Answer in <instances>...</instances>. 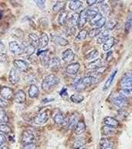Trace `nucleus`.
Returning <instances> with one entry per match:
<instances>
[{"label":"nucleus","instance_id":"nucleus-1","mask_svg":"<svg viewBox=\"0 0 132 149\" xmlns=\"http://www.w3.org/2000/svg\"><path fill=\"white\" fill-rule=\"evenodd\" d=\"M59 82H60V80L58 77H56V76L53 75V74H49L43 78L41 87L43 91H47L51 89L53 87L58 84Z\"/></svg>","mask_w":132,"mask_h":149},{"label":"nucleus","instance_id":"nucleus-2","mask_svg":"<svg viewBox=\"0 0 132 149\" xmlns=\"http://www.w3.org/2000/svg\"><path fill=\"white\" fill-rule=\"evenodd\" d=\"M121 89H132V74L128 73L124 76L121 81Z\"/></svg>","mask_w":132,"mask_h":149},{"label":"nucleus","instance_id":"nucleus-3","mask_svg":"<svg viewBox=\"0 0 132 149\" xmlns=\"http://www.w3.org/2000/svg\"><path fill=\"white\" fill-rule=\"evenodd\" d=\"M35 140V136L31 131H25L22 133V138H21V142L23 145L33 143Z\"/></svg>","mask_w":132,"mask_h":149},{"label":"nucleus","instance_id":"nucleus-4","mask_svg":"<svg viewBox=\"0 0 132 149\" xmlns=\"http://www.w3.org/2000/svg\"><path fill=\"white\" fill-rule=\"evenodd\" d=\"M49 113L47 111H41L40 113H38V115L36 116L34 119V122L38 125H45L46 123L49 120Z\"/></svg>","mask_w":132,"mask_h":149},{"label":"nucleus","instance_id":"nucleus-5","mask_svg":"<svg viewBox=\"0 0 132 149\" xmlns=\"http://www.w3.org/2000/svg\"><path fill=\"white\" fill-rule=\"evenodd\" d=\"M13 90L10 87H3L0 89V97L6 100H10L13 97Z\"/></svg>","mask_w":132,"mask_h":149},{"label":"nucleus","instance_id":"nucleus-6","mask_svg":"<svg viewBox=\"0 0 132 149\" xmlns=\"http://www.w3.org/2000/svg\"><path fill=\"white\" fill-rule=\"evenodd\" d=\"M80 68H81V65H80L79 63H70L66 67L65 71L67 74L75 75V74L78 73Z\"/></svg>","mask_w":132,"mask_h":149},{"label":"nucleus","instance_id":"nucleus-7","mask_svg":"<svg viewBox=\"0 0 132 149\" xmlns=\"http://www.w3.org/2000/svg\"><path fill=\"white\" fill-rule=\"evenodd\" d=\"M9 49L13 54L16 55H19L22 54V47L16 41H12L9 42Z\"/></svg>","mask_w":132,"mask_h":149},{"label":"nucleus","instance_id":"nucleus-8","mask_svg":"<svg viewBox=\"0 0 132 149\" xmlns=\"http://www.w3.org/2000/svg\"><path fill=\"white\" fill-rule=\"evenodd\" d=\"M14 67L19 71H26L29 68V63L22 60H15L13 61Z\"/></svg>","mask_w":132,"mask_h":149},{"label":"nucleus","instance_id":"nucleus-9","mask_svg":"<svg viewBox=\"0 0 132 149\" xmlns=\"http://www.w3.org/2000/svg\"><path fill=\"white\" fill-rule=\"evenodd\" d=\"M60 67V59L58 56H53L50 58L47 67L51 70H56L59 67Z\"/></svg>","mask_w":132,"mask_h":149},{"label":"nucleus","instance_id":"nucleus-10","mask_svg":"<svg viewBox=\"0 0 132 149\" xmlns=\"http://www.w3.org/2000/svg\"><path fill=\"white\" fill-rule=\"evenodd\" d=\"M75 58V54L71 49H67L62 53V60L66 63L73 61Z\"/></svg>","mask_w":132,"mask_h":149},{"label":"nucleus","instance_id":"nucleus-11","mask_svg":"<svg viewBox=\"0 0 132 149\" xmlns=\"http://www.w3.org/2000/svg\"><path fill=\"white\" fill-rule=\"evenodd\" d=\"M104 123L105 124L106 126H108V127H112V128H117V127H119L120 125V123L117 119L112 118V117H106L104 119Z\"/></svg>","mask_w":132,"mask_h":149},{"label":"nucleus","instance_id":"nucleus-12","mask_svg":"<svg viewBox=\"0 0 132 149\" xmlns=\"http://www.w3.org/2000/svg\"><path fill=\"white\" fill-rule=\"evenodd\" d=\"M9 82L13 85L16 84L19 82V72L17 71V70L15 69V68H13L9 71Z\"/></svg>","mask_w":132,"mask_h":149},{"label":"nucleus","instance_id":"nucleus-13","mask_svg":"<svg viewBox=\"0 0 132 149\" xmlns=\"http://www.w3.org/2000/svg\"><path fill=\"white\" fill-rule=\"evenodd\" d=\"M88 21V15H87V11L86 9H83L81 12V13L79 14V20H78V26L79 29H82Z\"/></svg>","mask_w":132,"mask_h":149},{"label":"nucleus","instance_id":"nucleus-14","mask_svg":"<svg viewBox=\"0 0 132 149\" xmlns=\"http://www.w3.org/2000/svg\"><path fill=\"white\" fill-rule=\"evenodd\" d=\"M101 33V35L97 38V42L98 44H104L109 39V36H110V30H108L107 29H104Z\"/></svg>","mask_w":132,"mask_h":149},{"label":"nucleus","instance_id":"nucleus-15","mask_svg":"<svg viewBox=\"0 0 132 149\" xmlns=\"http://www.w3.org/2000/svg\"><path fill=\"white\" fill-rule=\"evenodd\" d=\"M114 104L117 107L122 108L128 105V100H127V98L124 97L123 96L118 95L114 99Z\"/></svg>","mask_w":132,"mask_h":149},{"label":"nucleus","instance_id":"nucleus-16","mask_svg":"<svg viewBox=\"0 0 132 149\" xmlns=\"http://www.w3.org/2000/svg\"><path fill=\"white\" fill-rule=\"evenodd\" d=\"M52 41L61 47H66L69 44V41L59 35H53L52 36Z\"/></svg>","mask_w":132,"mask_h":149},{"label":"nucleus","instance_id":"nucleus-17","mask_svg":"<svg viewBox=\"0 0 132 149\" xmlns=\"http://www.w3.org/2000/svg\"><path fill=\"white\" fill-rule=\"evenodd\" d=\"M98 81V79L97 77H90V76H87L82 78V84H83V87H88L91 86L93 84H95Z\"/></svg>","mask_w":132,"mask_h":149},{"label":"nucleus","instance_id":"nucleus-18","mask_svg":"<svg viewBox=\"0 0 132 149\" xmlns=\"http://www.w3.org/2000/svg\"><path fill=\"white\" fill-rule=\"evenodd\" d=\"M99 149H114L113 144L108 138H104L100 141Z\"/></svg>","mask_w":132,"mask_h":149},{"label":"nucleus","instance_id":"nucleus-19","mask_svg":"<svg viewBox=\"0 0 132 149\" xmlns=\"http://www.w3.org/2000/svg\"><path fill=\"white\" fill-rule=\"evenodd\" d=\"M26 93L22 90H19L18 91L16 92L14 94V100L16 103L18 104H22L26 101Z\"/></svg>","mask_w":132,"mask_h":149},{"label":"nucleus","instance_id":"nucleus-20","mask_svg":"<svg viewBox=\"0 0 132 149\" xmlns=\"http://www.w3.org/2000/svg\"><path fill=\"white\" fill-rule=\"evenodd\" d=\"M101 66H102V60L100 58H97L96 60L90 62L87 65V68L88 70H94L97 69V68H99Z\"/></svg>","mask_w":132,"mask_h":149},{"label":"nucleus","instance_id":"nucleus-21","mask_svg":"<svg viewBox=\"0 0 132 149\" xmlns=\"http://www.w3.org/2000/svg\"><path fill=\"white\" fill-rule=\"evenodd\" d=\"M28 94H29V97L32 99L33 98H36L40 94V90H39V87L36 86V84H32L30 85V87L29 88V91H28Z\"/></svg>","mask_w":132,"mask_h":149},{"label":"nucleus","instance_id":"nucleus-22","mask_svg":"<svg viewBox=\"0 0 132 149\" xmlns=\"http://www.w3.org/2000/svg\"><path fill=\"white\" fill-rule=\"evenodd\" d=\"M68 12L66 10H62L58 16V22L60 26H64L67 24V19H68Z\"/></svg>","mask_w":132,"mask_h":149},{"label":"nucleus","instance_id":"nucleus-23","mask_svg":"<svg viewBox=\"0 0 132 149\" xmlns=\"http://www.w3.org/2000/svg\"><path fill=\"white\" fill-rule=\"evenodd\" d=\"M86 11L88 15V19H89L90 21L93 19L99 13V9L97 6H91V8L86 9Z\"/></svg>","mask_w":132,"mask_h":149},{"label":"nucleus","instance_id":"nucleus-24","mask_svg":"<svg viewBox=\"0 0 132 149\" xmlns=\"http://www.w3.org/2000/svg\"><path fill=\"white\" fill-rule=\"evenodd\" d=\"M53 119L54 122L58 125H63V123L65 121V118L61 112H57V113H54Z\"/></svg>","mask_w":132,"mask_h":149},{"label":"nucleus","instance_id":"nucleus-25","mask_svg":"<svg viewBox=\"0 0 132 149\" xmlns=\"http://www.w3.org/2000/svg\"><path fill=\"white\" fill-rule=\"evenodd\" d=\"M114 42H115V39H114V37L109 38V39H108V40L103 44L102 48H103L104 51H106V52L110 51V49H111L112 47H114Z\"/></svg>","mask_w":132,"mask_h":149},{"label":"nucleus","instance_id":"nucleus-26","mask_svg":"<svg viewBox=\"0 0 132 149\" xmlns=\"http://www.w3.org/2000/svg\"><path fill=\"white\" fill-rule=\"evenodd\" d=\"M83 6V2L80 1V0H73L70 1L69 3V8L70 10L73 11H76L79 9H81Z\"/></svg>","mask_w":132,"mask_h":149},{"label":"nucleus","instance_id":"nucleus-27","mask_svg":"<svg viewBox=\"0 0 132 149\" xmlns=\"http://www.w3.org/2000/svg\"><path fill=\"white\" fill-rule=\"evenodd\" d=\"M73 87L77 91H81L85 89V87H83V84H82V77L76 78L73 83Z\"/></svg>","mask_w":132,"mask_h":149},{"label":"nucleus","instance_id":"nucleus-28","mask_svg":"<svg viewBox=\"0 0 132 149\" xmlns=\"http://www.w3.org/2000/svg\"><path fill=\"white\" fill-rule=\"evenodd\" d=\"M132 27V12L129 13L126 18L125 24H124V32L126 33H129Z\"/></svg>","mask_w":132,"mask_h":149},{"label":"nucleus","instance_id":"nucleus-29","mask_svg":"<svg viewBox=\"0 0 132 149\" xmlns=\"http://www.w3.org/2000/svg\"><path fill=\"white\" fill-rule=\"evenodd\" d=\"M36 48L31 44L26 45L22 48V54H25L26 56H31L35 53Z\"/></svg>","mask_w":132,"mask_h":149},{"label":"nucleus","instance_id":"nucleus-30","mask_svg":"<svg viewBox=\"0 0 132 149\" xmlns=\"http://www.w3.org/2000/svg\"><path fill=\"white\" fill-rule=\"evenodd\" d=\"M29 38L30 40V44L33 45L35 48L40 47V37L36 33L29 34Z\"/></svg>","mask_w":132,"mask_h":149},{"label":"nucleus","instance_id":"nucleus-31","mask_svg":"<svg viewBox=\"0 0 132 149\" xmlns=\"http://www.w3.org/2000/svg\"><path fill=\"white\" fill-rule=\"evenodd\" d=\"M49 42V36L46 33H43L40 36V47L44 48L48 45Z\"/></svg>","mask_w":132,"mask_h":149},{"label":"nucleus","instance_id":"nucleus-32","mask_svg":"<svg viewBox=\"0 0 132 149\" xmlns=\"http://www.w3.org/2000/svg\"><path fill=\"white\" fill-rule=\"evenodd\" d=\"M117 73V70H114V71L112 72L111 74H110V75L109 76V77H108V79L107 80V81H106L105 84H104V90L108 89V88L110 87V85L112 84V83H113V81H114V77H115Z\"/></svg>","mask_w":132,"mask_h":149},{"label":"nucleus","instance_id":"nucleus-33","mask_svg":"<svg viewBox=\"0 0 132 149\" xmlns=\"http://www.w3.org/2000/svg\"><path fill=\"white\" fill-rule=\"evenodd\" d=\"M78 119L76 115H73L69 118V120H68V127H69V130H74V128L76 127L77 123H78Z\"/></svg>","mask_w":132,"mask_h":149},{"label":"nucleus","instance_id":"nucleus-34","mask_svg":"<svg viewBox=\"0 0 132 149\" xmlns=\"http://www.w3.org/2000/svg\"><path fill=\"white\" fill-rule=\"evenodd\" d=\"M86 129V125L85 123L83 122V121H79L77 123V125H76V127L74 128V132L76 134L79 135V134H81L83 132V131H85Z\"/></svg>","mask_w":132,"mask_h":149},{"label":"nucleus","instance_id":"nucleus-35","mask_svg":"<svg viewBox=\"0 0 132 149\" xmlns=\"http://www.w3.org/2000/svg\"><path fill=\"white\" fill-rule=\"evenodd\" d=\"M86 144V141L84 140V138H77L74 141V142L73 143V148L74 149H81V148L83 147V145Z\"/></svg>","mask_w":132,"mask_h":149},{"label":"nucleus","instance_id":"nucleus-36","mask_svg":"<svg viewBox=\"0 0 132 149\" xmlns=\"http://www.w3.org/2000/svg\"><path fill=\"white\" fill-rule=\"evenodd\" d=\"M66 5L65 2H62V1H58V2H56L55 4L53 5V10L54 13H60L62 11V9L64 8Z\"/></svg>","mask_w":132,"mask_h":149},{"label":"nucleus","instance_id":"nucleus-37","mask_svg":"<svg viewBox=\"0 0 132 149\" xmlns=\"http://www.w3.org/2000/svg\"><path fill=\"white\" fill-rule=\"evenodd\" d=\"M102 133H103L104 135L106 136H110L114 135V134L116 133V131L114 128H112V127H108V126H104L102 127Z\"/></svg>","mask_w":132,"mask_h":149},{"label":"nucleus","instance_id":"nucleus-38","mask_svg":"<svg viewBox=\"0 0 132 149\" xmlns=\"http://www.w3.org/2000/svg\"><path fill=\"white\" fill-rule=\"evenodd\" d=\"M102 31V29H98V28H93L90 30L89 32L88 33V36L90 38H94L96 37V36H99L100 33Z\"/></svg>","mask_w":132,"mask_h":149},{"label":"nucleus","instance_id":"nucleus-39","mask_svg":"<svg viewBox=\"0 0 132 149\" xmlns=\"http://www.w3.org/2000/svg\"><path fill=\"white\" fill-rule=\"evenodd\" d=\"M99 56V52L97 51V49H94L90 53H88L85 56L86 60H96L97 57Z\"/></svg>","mask_w":132,"mask_h":149},{"label":"nucleus","instance_id":"nucleus-40","mask_svg":"<svg viewBox=\"0 0 132 149\" xmlns=\"http://www.w3.org/2000/svg\"><path fill=\"white\" fill-rule=\"evenodd\" d=\"M83 100H84V97L83 95H81V94H73L70 97V100L72 102L76 103V104H80Z\"/></svg>","mask_w":132,"mask_h":149},{"label":"nucleus","instance_id":"nucleus-41","mask_svg":"<svg viewBox=\"0 0 132 149\" xmlns=\"http://www.w3.org/2000/svg\"><path fill=\"white\" fill-rule=\"evenodd\" d=\"M0 132L2 134H9L12 132L11 127L6 125V124H1L0 125Z\"/></svg>","mask_w":132,"mask_h":149},{"label":"nucleus","instance_id":"nucleus-42","mask_svg":"<svg viewBox=\"0 0 132 149\" xmlns=\"http://www.w3.org/2000/svg\"><path fill=\"white\" fill-rule=\"evenodd\" d=\"M120 95L123 96L125 98L131 97H132V89H121Z\"/></svg>","mask_w":132,"mask_h":149},{"label":"nucleus","instance_id":"nucleus-43","mask_svg":"<svg viewBox=\"0 0 132 149\" xmlns=\"http://www.w3.org/2000/svg\"><path fill=\"white\" fill-rule=\"evenodd\" d=\"M78 20H79V13H74L72 15L69 19V22L71 23L72 26H75L78 25Z\"/></svg>","mask_w":132,"mask_h":149},{"label":"nucleus","instance_id":"nucleus-44","mask_svg":"<svg viewBox=\"0 0 132 149\" xmlns=\"http://www.w3.org/2000/svg\"><path fill=\"white\" fill-rule=\"evenodd\" d=\"M88 36V31L85 29H82L79 32L78 34L76 35V40H85L86 37Z\"/></svg>","mask_w":132,"mask_h":149},{"label":"nucleus","instance_id":"nucleus-45","mask_svg":"<svg viewBox=\"0 0 132 149\" xmlns=\"http://www.w3.org/2000/svg\"><path fill=\"white\" fill-rule=\"evenodd\" d=\"M8 121H9V118H8L6 113L4 111L0 110V123L6 124Z\"/></svg>","mask_w":132,"mask_h":149},{"label":"nucleus","instance_id":"nucleus-46","mask_svg":"<svg viewBox=\"0 0 132 149\" xmlns=\"http://www.w3.org/2000/svg\"><path fill=\"white\" fill-rule=\"evenodd\" d=\"M102 18H103V15L101 13H98L94 19H91L90 21V23L91 26H95V25H96Z\"/></svg>","mask_w":132,"mask_h":149},{"label":"nucleus","instance_id":"nucleus-47","mask_svg":"<svg viewBox=\"0 0 132 149\" xmlns=\"http://www.w3.org/2000/svg\"><path fill=\"white\" fill-rule=\"evenodd\" d=\"M117 22L114 21V20H109L108 22H106L105 27L106 29H108V30H112L113 29H114V27L116 26Z\"/></svg>","mask_w":132,"mask_h":149},{"label":"nucleus","instance_id":"nucleus-48","mask_svg":"<svg viewBox=\"0 0 132 149\" xmlns=\"http://www.w3.org/2000/svg\"><path fill=\"white\" fill-rule=\"evenodd\" d=\"M106 22H107V20H106V18H104V17H103V18L101 19L100 21H99L94 26H95V28H98V29H102V27L104 26L106 24Z\"/></svg>","mask_w":132,"mask_h":149},{"label":"nucleus","instance_id":"nucleus-49","mask_svg":"<svg viewBox=\"0 0 132 149\" xmlns=\"http://www.w3.org/2000/svg\"><path fill=\"white\" fill-rule=\"evenodd\" d=\"M101 9L102 13L104 14H107L109 11V6H108V3H106V2H104L102 3L101 6Z\"/></svg>","mask_w":132,"mask_h":149},{"label":"nucleus","instance_id":"nucleus-50","mask_svg":"<svg viewBox=\"0 0 132 149\" xmlns=\"http://www.w3.org/2000/svg\"><path fill=\"white\" fill-rule=\"evenodd\" d=\"M37 146L36 144L34 143H30V144H27V145H24L22 149H36Z\"/></svg>","mask_w":132,"mask_h":149},{"label":"nucleus","instance_id":"nucleus-51","mask_svg":"<svg viewBox=\"0 0 132 149\" xmlns=\"http://www.w3.org/2000/svg\"><path fill=\"white\" fill-rule=\"evenodd\" d=\"M113 52L112 51H108L107 55H106V60H107V62L110 63L111 62L112 60H113V58H114V56H113Z\"/></svg>","mask_w":132,"mask_h":149},{"label":"nucleus","instance_id":"nucleus-52","mask_svg":"<svg viewBox=\"0 0 132 149\" xmlns=\"http://www.w3.org/2000/svg\"><path fill=\"white\" fill-rule=\"evenodd\" d=\"M8 103L6 100L0 97V108H5V107H8Z\"/></svg>","mask_w":132,"mask_h":149},{"label":"nucleus","instance_id":"nucleus-53","mask_svg":"<svg viewBox=\"0 0 132 149\" xmlns=\"http://www.w3.org/2000/svg\"><path fill=\"white\" fill-rule=\"evenodd\" d=\"M6 142V138L3 134H0V147L4 145L5 143Z\"/></svg>","mask_w":132,"mask_h":149},{"label":"nucleus","instance_id":"nucleus-54","mask_svg":"<svg viewBox=\"0 0 132 149\" xmlns=\"http://www.w3.org/2000/svg\"><path fill=\"white\" fill-rule=\"evenodd\" d=\"M35 2H36V4L40 8H41V9L44 6L45 1H43V0H38V1H35Z\"/></svg>","mask_w":132,"mask_h":149},{"label":"nucleus","instance_id":"nucleus-55","mask_svg":"<svg viewBox=\"0 0 132 149\" xmlns=\"http://www.w3.org/2000/svg\"><path fill=\"white\" fill-rule=\"evenodd\" d=\"M96 3H97V1H96V0H88L87 1V4L89 6H94Z\"/></svg>","mask_w":132,"mask_h":149},{"label":"nucleus","instance_id":"nucleus-56","mask_svg":"<svg viewBox=\"0 0 132 149\" xmlns=\"http://www.w3.org/2000/svg\"><path fill=\"white\" fill-rule=\"evenodd\" d=\"M60 96H62V97L67 95V88H63V89L61 90L60 92Z\"/></svg>","mask_w":132,"mask_h":149},{"label":"nucleus","instance_id":"nucleus-57","mask_svg":"<svg viewBox=\"0 0 132 149\" xmlns=\"http://www.w3.org/2000/svg\"><path fill=\"white\" fill-rule=\"evenodd\" d=\"M5 49H6V47H5V45L2 43L1 41H0V53H2V52H3L5 50Z\"/></svg>","mask_w":132,"mask_h":149},{"label":"nucleus","instance_id":"nucleus-58","mask_svg":"<svg viewBox=\"0 0 132 149\" xmlns=\"http://www.w3.org/2000/svg\"><path fill=\"white\" fill-rule=\"evenodd\" d=\"M0 149H9V147L6 145H3L2 147H0Z\"/></svg>","mask_w":132,"mask_h":149},{"label":"nucleus","instance_id":"nucleus-59","mask_svg":"<svg viewBox=\"0 0 132 149\" xmlns=\"http://www.w3.org/2000/svg\"><path fill=\"white\" fill-rule=\"evenodd\" d=\"M81 149H85V148H81Z\"/></svg>","mask_w":132,"mask_h":149},{"label":"nucleus","instance_id":"nucleus-60","mask_svg":"<svg viewBox=\"0 0 132 149\" xmlns=\"http://www.w3.org/2000/svg\"><path fill=\"white\" fill-rule=\"evenodd\" d=\"M0 125H1V124H0Z\"/></svg>","mask_w":132,"mask_h":149}]
</instances>
